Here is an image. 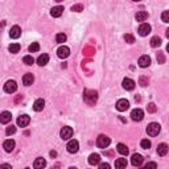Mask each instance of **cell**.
I'll return each mask as SVG.
<instances>
[{
  "mask_svg": "<svg viewBox=\"0 0 169 169\" xmlns=\"http://www.w3.org/2000/svg\"><path fill=\"white\" fill-rule=\"evenodd\" d=\"M99 162H101V156L98 153H93V155L89 156V164L90 165H97Z\"/></svg>",
  "mask_w": 169,
  "mask_h": 169,
  "instance_id": "19",
  "label": "cell"
},
{
  "mask_svg": "<svg viewBox=\"0 0 169 169\" xmlns=\"http://www.w3.org/2000/svg\"><path fill=\"white\" fill-rule=\"evenodd\" d=\"M127 167V160L126 158H116V161H115V168L116 169H124Z\"/></svg>",
  "mask_w": 169,
  "mask_h": 169,
  "instance_id": "23",
  "label": "cell"
},
{
  "mask_svg": "<svg viewBox=\"0 0 169 169\" xmlns=\"http://www.w3.org/2000/svg\"><path fill=\"white\" fill-rule=\"evenodd\" d=\"M111 143V139L106 136V135H99L98 139H97V145L99 148H102V150H104V148H107L108 145H110Z\"/></svg>",
  "mask_w": 169,
  "mask_h": 169,
  "instance_id": "2",
  "label": "cell"
},
{
  "mask_svg": "<svg viewBox=\"0 0 169 169\" xmlns=\"http://www.w3.org/2000/svg\"><path fill=\"white\" fill-rule=\"evenodd\" d=\"M99 169H111V167L108 162H101L99 164Z\"/></svg>",
  "mask_w": 169,
  "mask_h": 169,
  "instance_id": "38",
  "label": "cell"
},
{
  "mask_svg": "<svg viewBox=\"0 0 169 169\" xmlns=\"http://www.w3.org/2000/svg\"><path fill=\"white\" fill-rule=\"evenodd\" d=\"M8 50H9V53H13V54H16V53H19V50H20V45L19 44H11V45L8 46Z\"/></svg>",
  "mask_w": 169,
  "mask_h": 169,
  "instance_id": "28",
  "label": "cell"
},
{
  "mask_svg": "<svg viewBox=\"0 0 169 169\" xmlns=\"http://www.w3.org/2000/svg\"><path fill=\"white\" fill-rule=\"evenodd\" d=\"M66 150H67V152L69 153H77L78 152V150H79V143L77 141V140H70L67 143V145H66Z\"/></svg>",
  "mask_w": 169,
  "mask_h": 169,
  "instance_id": "7",
  "label": "cell"
},
{
  "mask_svg": "<svg viewBox=\"0 0 169 169\" xmlns=\"http://www.w3.org/2000/svg\"><path fill=\"white\" fill-rule=\"evenodd\" d=\"M161 19L164 23H169V11H164L161 15Z\"/></svg>",
  "mask_w": 169,
  "mask_h": 169,
  "instance_id": "36",
  "label": "cell"
},
{
  "mask_svg": "<svg viewBox=\"0 0 169 169\" xmlns=\"http://www.w3.org/2000/svg\"><path fill=\"white\" fill-rule=\"evenodd\" d=\"M16 90H17V83H16V81H13V79L7 81L6 84H4V91L8 93V94H12Z\"/></svg>",
  "mask_w": 169,
  "mask_h": 169,
  "instance_id": "3",
  "label": "cell"
},
{
  "mask_svg": "<svg viewBox=\"0 0 169 169\" xmlns=\"http://www.w3.org/2000/svg\"><path fill=\"white\" fill-rule=\"evenodd\" d=\"M62 12H63V7H61V6H57V7H53L52 9H50V15L53 17H59L62 15Z\"/></svg>",
  "mask_w": 169,
  "mask_h": 169,
  "instance_id": "20",
  "label": "cell"
},
{
  "mask_svg": "<svg viewBox=\"0 0 169 169\" xmlns=\"http://www.w3.org/2000/svg\"><path fill=\"white\" fill-rule=\"evenodd\" d=\"M140 145L143 150H150L151 148V141L148 140V139H143V140L140 141Z\"/></svg>",
  "mask_w": 169,
  "mask_h": 169,
  "instance_id": "29",
  "label": "cell"
},
{
  "mask_svg": "<svg viewBox=\"0 0 169 169\" xmlns=\"http://www.w3.org/2000/svg\"><path fill=\"white\" fill-rule=\"evenodd\" d=\"M9 36H11V38H19L21 36V28L19 25H13L9 31Z\"/></svg>",
  "mask_w": 169,
  "mask_h": 169,
  "instance_id": "12",
  "label": "cell"
},
{
  "mask_svg": "<svg viewBox=\"0 0 169 169\" xmlns=\"http://www.w3.org/2000/svg\"><path fill=\"white\" fill-rule=\"evenodd\" d=\"M45 167H46V161H45V158H42V157H37L33 162L34 169H44Z\"/></svg>",
  "mask_w": 169,
  "mask_h": 169,
  "instance_id": "13",
  "label": "cell"
},
{
  "mask_svg": "<svg viewBox=\"0 0 169 169\" xmlns=\"http://www.w3.org/2000/svg\"><path fill=\"white\" fill-rule=\"evenodd\" d=\"M40 50V45L37 42H32V45H29V52L34 53V52H38Z\"/></svg>",
  "mask_w": 169,
  "mask_h": 169,
  "instance_id": "31",
  "label": "cell"
},
{
  "mask_svg": "<svg viewBox=\"0 0 169 169\" xmlns=\"http://www.w3.org/2000/svg\"><path fill=\"white\" fill-rule=\"evenodd\" d=\"M50 156H52V157H56V156H57V152H56V151H52V152H50Z\"/></svg>",
  "mask_w": 169,
  "mask_h": 169,
  "instance_id": "42",
  "label": "cell"
},
{
  "mask_svg": "<svg viewBox=\"0 0 169 169\" xmlns=\"http://www.w3.org/2000/svg\"><path fill=\"white\" fill-rule=\"evenodd\" d=\"M48 61H49V56L48 54H41L38 58H37V63L40 66H45L46 63H48Z\"/></svg>",
  "mask_w": 169,
  "mask_h": 169,
  "instance_id": "24",
  "label": "cell"
},
{
  "mask_svg": "<svg viewBox=\"0 0 169 169\" xmlns=\"http://www.w3.org/2000/svg\"><path fill=\"white\" fill-rule=\"evenodd\" d=\"M156 111V106L153 103H151V104H148V112H155Z\"/></svg>",
  "mask_w": 169,
  "mask_h": 169,
  "instance_id": "39",
  "label": "cell"
},
{
  "mask_svg": "<svg viewBox=\"0 0 169 169\" xmlns=\"http://www.w3.org/2000/svg\"><path fill=\"white\" fill-rule=\"evenodd\" d=\"M23 61H24V63L25 65H32V63L34 62V58L32 57V56H25L23 58Z\"/></svg>",
  "mask_w": 169,
  "mask_h": 169,
  "instance_id": "32",
  "label": "cell"
},
{
  "mask_svg": "<svg viewBox=\"0 0 169 169\" xmlns=\"http://www.w3.org/2000/svg\"><path fill=\"white\" fill-rule=\"evenodd\" d=\"M69 169H77L76 167H70V168H69Z\"/></svg>",
  "mask_w": 169,
  "mask_h": 169,
  "instance_id": "43",
  "label": "cell"
},
{
  "mask_svg": "<svg viewBox=\"0 0 169 169\" xmlns=\"http://www.w3.org/2000/svg\"><path fill=\"white\" fill-rule=\"evenodd\" d=\"M59 136H61V139H63V140H69L72 136H73V128L72 127H63L61 132H59Z\"/></svg>",
  "mask_w": 169,
  "mask_h": 169,
  "instance_id": "8",
  "label": "cell"
},
{
  "mask_svg": "<svg viewBox=\"0 0 169 169\" xmlns=\"http://www.w3.org/2000/svg\"><path fill=\"white\" fill-rule=\"evenodd\" d=\"M128 107H130V102L127 101V99H119V101L116 102V110L118 111H127Z\"/></svg>",
  "mask_w": 169,
  "mask_h": 169,
  "instance_id": "6",
  "label": "cell"
},
{
  "mask_svg": "<svg viewBox=\"0 0 169 169\" xmlns=\"http://www.w3.org/2000/svg\"><path fill=\"white\" fill-rule=\"evenodd\" d=\"M157 153H158V156H165L168 153V145L165 143H161L157 145Z\"/></svg>",
  "mask_w": 169,
  "mask_h": 169,
  "instance_id": "22",
  "label": "cell"
},
{
  "mask_svg": "<svg viewBox=\"0 0 169 169\" xmlns=\"http://www.w3.org/2000/svg\"><path fill=\"white\" fill-rule=\"evenodd\" d=\"M160 131H161V126L158 123H151L147 127V133L150 136H157Z\"/></svg>",
  "mask_w": 169,
  "mask_h": 169,
  "instance_id": "1",
  "label": "cell"
},
{
  "mask_svg": "<svg viewBox=\"0 0 169 169\" xmlns=\"http://www.w3.org/2000/svg\"><path fill=\"white\" fill-rule=\"evenodd\" d=\"M157 61L160 62V63H162L164 62V57L162 56H157Z\"/></svg>",
  "mask_w": 169,
  "mask_h": 169,
  "instance_id": "41",
  "label": "cell"
},
{
  "mask_svg": "<svg viewBox=\"0 0 169 169\" xmlns=\"http://www.w3.org/2000/svg\"><path fill=\"white\" fill-rule=\"evenodd\" d=\"M160 45H161V38L158 37V36L152 37V40H151V46H152V48H157V46H160Z\"/></svg>",
  "mask_w": 169,
  "mask_h": 169,
  "instance_id": "27",
  "label": "cell"
},
{
  "mask_svg": "<svg viewBox=\"0 0 169 169\" xmlns=\"http://www.w3.org/2000/svg\"><path fill=\"white\" fill-rule=\"evenodd\" d=\"M83 9V6L82 4H76V6L72 7V11H76V12H81Z\"/></svg>",
  "mask_w": 169,
  "mask_h": 169,
  "instance_id": "37",
  "label": "cell"
},
{
  "mask_svg": "<svg viewBox=\"0 0 169 169\" xmlns=\"http://www.w3.org/2000/svg\"><path fill=\"white\" fill-rule=\"evenodd\" d=\"M123 87L126 89V90H128V91L133 90V89H135V81L131 79V78H124L123 79Z\"/></svg>",
  "mask_w": 169,
  "mask_h": 169,
  "instance_id": "10",
  "label": "cell"
},
{
  "mask_svg": "<svg viewBox=\"0 0 169 169\" xmlns=\"http://www.w3.org/2000/svg\"><path fill=\"white\" fill-rule=\"evenodd\" d=\"M3 148H4V151L6 152H12L15 150V141L12 140V139H8V140L4 141Z\"/></svg>",
  "mask_w": 169,
  "mask_h": 169,
  "instance_id": "16",
  "label": "cell"
},
{
  "mask_svg": "<svg viewBox=\"0 0 169 169\" xmlns=\"http://www.w3.org/2000/svg\"><path fill=\"white\" fill-rule=\"evenodd\" d=\"M124 40H126L128 44H133V42H135V37H133L132 34H126V36H124Z\"/></svg>",
  "mask_w": 169,
  "mask_h": 169,
  "instance_id": "34",
  "label": "cell"
},
{
  "mask_svg": "<svg viewBox=\"0 0 169 169\" xmlns=\"http://www.w3.org/2000/svg\"><path fill=\"white\" fill-rule=\"evenodd\" d=\"M0 169H12V167L9 165V164H2V165H0Z\"/></svg>",
  "mask_w": 169,
  "mask_h": 169,
  "instance_id": "40",
  "label": "cell"
},
{
  "mask_svg": "<svg viewBox=\"0 0 169 169\" xmlns=\"http://www.w3.org/2000/svg\"><path fill=\"white\" fill-rule=\"evenodd\" d=\"M151 25L150 24H147V23H143L140 27H139V29H137V32H139V34H140L141 37H145V36H148V34L151 33Z\"/></svg>",
  "mask_w": 169,
  "mask_h": 169,
  "instance_id": "5",
  "label": "cell"
},
{
  "mask_svg": "<svg viewBox=\"0 0 169 169\" xmlns=\"http://www.w3.org/2000/svg\"><path fill=\"white\" fill-rule=\"evenodd\" d=\"M151 65V58L148 56H141L139 58V66L140 67H148Z\"/></svg>",
  "mask_w": 169,
  "mask_h": 169,
  "instance_id": "17",
  "label": "cell"
},
{
  "mask_svg": "<svg viewBox=\"0 0 169 169\" xmlns=\"http://www.w3.org/2000/svg\"><path fill=\"white\" fill-rule=\"evenodd\" d=\"M56 41H57L58 44L65 42V41H66V34H63V33H58L57 36H56Z\"/></svg>",
  "mask_w": 169,
  "mask_h": 169,
  "instance_id": "30",
  "label": "cell"
},
{
  "mask_svg": "<svg viewBox=\"0 0 169 169\" xmlns=\"http://www.w3.org/2000/svg\"><path fill=\"white\" fill-rule=\"evenodd\" d=\"M29 122H31V118H29L28 115H21L17 118V126L19 127H27Z\"/></svg>",
  "mask_w": 169,
  "mask_h": 169,
  "instance_id": "11",
  "label": "cell"
},
{
  "mask_svg": "<svg viewBox=\"0 0 169 169\" xmlns=\"http://www.w3.org/2000/svg\"><path fill=\"white\" fill-rule=\"evenodd\" d=\"M44 107H45V101H44V99H37V101L33 103V110L37 111V112L42 111Z\"/></svg>",
  "mask_w": 169,
  "mask_h": 169,
  "instance_id": "18",
  "label": "cell"
},
{
  "mask_svg": "<svg viewBox=\"0 0 169 169\" xmlns=\"http://www.w3.org/2000/svg\"><path fill=\"white\" fill-rule=\"evenodd\" d=\"M143 169H157V165H156V162H152V161H151V162L145 164Z\"/></svg>",
  "mask_w": 169,
  "mask_h": 169,
  "instance_id": "35",
  "label": "cell"
},
{
  "mask_svg": "<svg viewBox=\"0 0 169 169\" xmlns=\"http://www.w3.org/2000/svg\"><path fill=\"white\" fill-rule=\"evenodd\" d=\"M69 54H70V49H69L67 46H65V45H62V46H59L58 49H57V56L59 57V58H67L69 57Z\"/></svg>",
  "mask_w": 169,
  "mask_h": 169,
  "instance_id": "9",
  "label": "cell"
},
{
  "mask_svg": "<svg viewBox=\"0 0 169 169\" xmlns=\"http://www.w3.org/2000/svg\"><path fill=\"white\" fill-rule=\"evenodd\" d=\"M15 132H16V127H15V126H9V127H7V130H6V133H7L8 136L13 135Z\"/></svg>",
  "mask_w": 169,
  "mask_h": 169,
  "instance_id": "33",
  "label": "cell"
},
{
  "mask_svg": "<svg viewBox=\"0 0 169 169\" xmlns=\"http://www.w3.org/2000/svg\"><path fill=\"white\" fill-rule=\"evenodd\" d=\"M27 169H29V168H27Z\"/></svg>",
  "mask_w": 169,
  "mask_h": 169,
  "instance_id": "44",
  "label": "cell"
},
{
  "mask_svg": "<svg viewBox=\"0 0 169 169\" xmlns=\"http://www.w3.org/2000/svg\"><path fill=\"white\" fill-rule=\"evenodd\" d=\"M143 162V156L139 155V153H135V155H132L131 157V164L133 167H140Z\"/></svg>",
  "mask_w": 169,
  "mask_h": 169,
  "instance_id": "14",
  "label": "cell"
},
{
  "mask_svg": "<svg viewBox=\"0 0 169 169\" xmlns=\"http://www.w3.org/2000/svg\"><path fill=\"white\" fill-rule=\"evenodd\" d=\"M135 19H136V21H145V20L148 19V12H145V11L137 12L136 16H135Z\"/></svg>",
  "mask_w": 169,
  "mask_h": 169,
  "instance_id": "26",
  "label": "cell"
},
{
  "mask_svg": "<svg viewBox=\"0 0 169 169\" xmlns=\"http://www.w3.org/2000/svg\"><path fill=\"white\" fill-rule=\"evenodd\" d=\"M143 118H144V111L141 108H135V110H132L131 119L133 122H140V120H143Z\"/></svg>",
  "mask_w": 169,
  "mask_h": 169,
  "instance_id": "4",
  "label": "cell"
},
{
  "mask_svg": "<svg viewBox=\"0 0 169 169\" xmlns=\"http://www.w3.org/2000/svg\"><path fill=\"white\" fill-rule=\"evenodd\" d=\"M33 81H34V77L31 73H27L25 76L23 77V83L25 84V86H31V84L33 83Z\"/></svg>",
  "mask_w": 169,
  "mask_h": 169,
  "instance_id": "21",
  "label": "cell"
},
{
  "mask_svg": "<svg viewBox=\"0 0 169 169\" xmlns=\"http://www.w3.org/2000/svg\"><path fill=\"white\" fill-rule=\"evenodd\" d=\"M11 119H12V115H11V112L9 111H3L2 114H0V123L7 124V123L11 122Z\"/></svg>",
  "mask_w": 169,
  "mask_h": 169,
  "instance_id": "15",
  "label": "cell"
},
{
  "mask_svg": "<svg viewBox=\"0 0 169 169\" xmlns=\"http://www.w3.org/2000/svg\"><path fill=\"white\" fill-rule=\"evenodd\" d=\"M116 151L120 153V155H123V156H127V155H128V148H127V145H124V144H122V143L118 144Z\"/></svg>",
  "mask_w": 169,
  "mask_h": 169,
  "instance_id": "25",
  "label": "cell"
}]
</instances>
